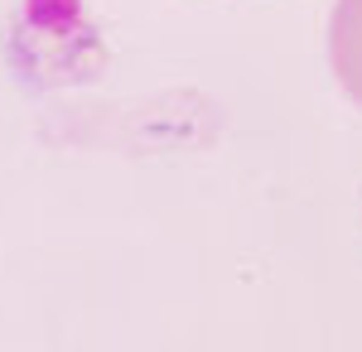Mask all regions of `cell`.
Returning <instances> with one entry per match:
<instances>
[{"mask_svg":"<svg viewBox=\"0 0 362 352\" xmlns=\"http://www.w3.org/2000/svg\"><path fill=\"white\" fill-rule=\"evenodd\" d=\"M329 54L343 92L362 107V0H338L334 25H329Z\"/></svg>","mask_w":362,"mask_h":352,"instance_id":"obj_1","label":"cell"}]
</instances>
